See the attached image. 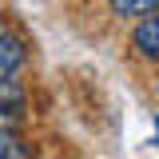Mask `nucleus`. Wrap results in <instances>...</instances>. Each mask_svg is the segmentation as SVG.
<instances>
[{
  "label": "nucleus",
  "mask_w": 159,
  "mask_h": 159,
  "mask_svg": "<svg viewBox=\"0 0 159 159\" xmlns=\"http://www.w3.org/2000/svg\"><path fill=\"white\" fill-rule=\"evenodd\" d=\"M20 64H24V44L16 36H0V84L16 76Z\"/></svg>",
  "instance_id": "f257e3e1"
},
{
  "label": "nucleus",
  "mask_w": 159,
  "mask_h": 159,
  "mask_svg": "<svg viewBox=\"0 0 159 159\" xmlns=\"http://www.w3.org/2000/svg\"><path fill=\"white\" fill-rule=\"evenodd\" d=\"M135 48H139L147 60H159V16L143 20V24L135 28Z\"/></svg>",
  "instance_id": "f03ea898"
},
{
  "label": "nucleus",
  "mask_w": 159,
  "mask_h": 159,
  "mask_svg": "<svg viewBox=\"0 0 159 159\" xmlns=\"http://www.w3.org/2000/svg\"><path fill=\"white\" fill-rule=\"evenodd\" d=\"M116 16H151L159 12V0H111Z\"/></svg>",
  "instance_id": "7ed1b4c3"
},
{
  "label": "nucleus",
  "mask_w": 159,
  "mask_h": 159,
  "mask_svg": "<svg viewBox=\"0 0 159 159\" xmlns=\"http://www.w3.org/2000/svg\"><path fill=\"white\" fill-rule=\"evenodd\" d=\"M28 155V147L20 143V135L12 127H0V159H24Z\"/></svg>",
  "instance_id": "20e7f679"
}]
</instances>
